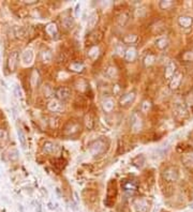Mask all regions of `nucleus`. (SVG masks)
<instances>
[{"mask_svg":"<svg viewBox=\"0 0 193 212\" xmlns=\"http://www.w3.org/2000/svg\"><path fill=\"white\" fill-rule=\"evenodd\" d=\"M18 210H21V212L24 211V208H23V206H22V205H18Z\"/></svg>","mask_w":193,"mask_h":212,"instance_id":"72a5a7b5","label":"nucleus"},{"mask_svg":"<svg viewBox=\"0 0 193 212\" xmlns=\"http://www.w3.org/2000/svg\"><path fill=\"white\" fill-rule=\"evenodd\" d=\"M136 58V49H135L134 47H131L127 49V52H126V55H125V59L128 61V62H131V61H133L134 59Z\"/></svg>","mask_w":193,"mask_h":212,"instance_id":"9d476101","label":"nucleus"},{"mask_svg":"<svg viewBox=\"0 0 193 212\" xmlns=\"http://www.w3.org/2000/svg\"><path fill=\"white\" fill-rule=\"evenodd\" d=\"M48 107L53 112H58V110L61 109V104H59V102H57V101H52L50 104L48 105Z\"/></svg>","mask_w":193,"mask_h":212,"instance_id":"aec40b11","label":"nucleus"},{"mask_svg":"<svg viewBox=\"0 0 193 212\" xmlns=\"http://www.w3.org/2000/svg\"><path fill=\"white\" fill-rule=\"evenodd\" d=\"M56 96L61 102H64V101L69 100V98H70V96H71V91H70V89H68V88L61 87L56 91Z\"/></svg>","mask_w":193,"mask_h":212,"instance_id":"7ed1b4c3","label":"nucleus"},{"mask_svg":"<svg viewBox=\"0 0 193 212\" xmlns=\"http://www.w3.org/2000/svg\"><path fill=\"white\" fill-rule=\"evenodd\" d=\"M155 60H156V57H155L154 55H148V56L145 58V65H152V63L155 62Z\"/></svg>","mask_w":193,"mask_h":212,"instance_id":"4be33fe9","label":"nucleus"},{"mask_svg":"<svg viewBox=\"0 0 193 212\" xmlns=\"http://www.w3.org/2000/svg\"><path fill=\"white\" fill-rule=\"evenodd\" d=\"M134 99H135L134 92H129V93L125 94V96L121 98L120 104H121V106H128L129 104H131V103L134 101Z\"/></svg>","mask_w":193,"mask_h":212,"instance_id":"6e6552de","label":"nucleus"},{"mask_svg":"<svg viewBox=\"0 0 193 212\" xmlns=\"http://www.w3.org/2000/svg\"><path fill=\"white\" fill-rule=\"evenodd\" d=\"M128 15L127 14H125V13H123V15H121L120 16V18H119V24H120V25H126V23H127L128 22Z\"/></svg>","mask_w":193,"mask_h":212,"instance_id":"393cba45","label":"nucleus"},{"mask_svg":"<svg viewBox=\"0 0 193 212\" xmlns=\"http://www.w3.org/2000/svg\"><path fill=\"white\" fill-rule=\"evenodd\" d=\"M42 58H43L44 62H48V61L52 59V54L50 52H43L42 54Z\"/></svg>","mask_w":193,"mask_h":212,"instance_id":"5701e85b","label":"nucleus"},{"mask_svg":"<svg viewBox=\"0 0 193 212\" xmlns=\"http://www.w3.org/2000/svg\"><path fill=\"white\" fill-rule=\"evenodd\" d=\"M163 178L168 182H173L178 179V171L175 167H168L163 171Z\"/></svg>","mask_w":193,"mask_h":212,"instance_id":"f257e3e1","label":"nucleus"},{"mask_svg":"<svg viewBox=\"0 0 193 212\" xmlns=\"http://www.w3.org/2000/svg\"><path fill=\"white\" fill-rule=\"evenodd\" d=\"M142 127H143V123H142L141 117L136 112H134L131 117V129L133 130V132H139L141 131Z\"/></svg>","mask_w":193,"mask_h":212,"instance_id":"f03ea898","label":"nucleus"},{"mask_svg":"<svg viewBox=\"0 0 193 212\" xmlns=\"http://www.w3.org/2000/svg\"><path fill=\"white\" fill-rule=\"evenodd\" d=\"M178 24L183 28H189L193 24V18L191 16H180L178 19Z\"/></svg>","mask_w":193,"mask_h":212,"instance_id":"1a4fd4ad","label":"nucleus"},{"mask_svg":"<svg viewBox=\"0 0 193 212\" xmlns=\"http://www.w3.org/2000/svg\"><path fill=\"white\" fill-rule=\"evenodd\" d=\"M17 65H18V55H17V52H14L13 54H11L10 58H9L10 71H14L17 68Z\"/></svg>","mask_w":193,"mask_h":212,"instance_id":"423d86ee","label":"nucleus"},{"mask_svg":"<svg viewBox=\"0 0 193 212\" xmlns=\"http://www.w3.org/2000/svg\"><path fill=\"white\" fill-rule=\"evenodd\" d=\"M181 81V74L180 73H177L174 76L172 77V80H171V88L172 89H176L179 85H180Z\"/></svg>","mask_w":193,"mask_h":212,"instance_id":"f8f14e48","label":"nucleus"},{"mask_svg":"<svg viewBox=\"0 0 193 212\" xmlns=\"http://www.w3.org/2000/svg\"><path fill=\"white\" fill-rule=\"evenodd\" d=\"M78 9H79V4H77L76 6V15L78 14Z\"/></svg>","mask_w":193,"mask_h":212,"instance_id":"f704fd0d","label":"nucleus"},{"mask_svg":"<svg viewBox=\"0 0 193 212\" xmlns=\"http://www.w3.org/2000/svg\"><path fill=\"white\" fill-rule=\"evenodd\" d=\"M149 108H150V103L148 102V101L143 102V104H142V109H143V112H148Z\"/></svg>","mask_w":193,"mask_h":212,"instance_id":"a878e982","label":"nucleus"},{"mask_svg":"<svg viewBox=\"0 0 193 212\" xmlns=\"http://www.w3.org/2000/svg\"><path fill=\"white\" fill-rule=\"evenodd\" d=\"M98 14L97 13H92L91 15L89 16V18H88V27L91 29V28H94V26L97 25L98 23Z\"/></svg>","mask_w":193,"mask_h":212,"instance_id":"dca6fc26","label":"nucleus"},{"mask_svg":"<svg viewBox=\"0 0 193 212\" xmlns=\"http://www.w3.org/2000/svg\"><path fill=\"white\" fill-rule=\"evenodd\" d=\"M41 190H42V192H43V194H44V195H45V196H47V191H46L45 189H41Z\"/></svg>","mask_w":193,"mask_h":212,"instance_id":"473e14b6","label":"nucleus"},{"mask_svg":"<svg viewBox=\"0 0 193 212\" xmlns=\"http://www.w3.org/2000/svg\"><path fill=\"white\" fill-rule=\"evenodd\" d=\"M4 138V132L0 131V140H2Z\"/></svg>","mask_w":193,"mask_h":212,"instance_id":"2f4dec72","label":"nucleus"},{"mask_svg":"<svg viewBox=\"0 0 193 212\" xmlns=\"http://www.w3.org/2000/svg\"><path fill=\"white\" fill-rule=\"evenodd\" d=\"M17 135H18V140H19V143H21L23 149H26V146H27V143H26V136L21 128L17 129Z\"/></svg>","mask_w":193,"mask_h":212,"instance_id":"2eb2a0df","label":"nucleus"},{"mask_svg":"<svg viewBox=\"0 0 193 212\" xmlns=\"http://www.w3.org/2000/svg\"><path fill=\"white\" fill-rule=\"evenodd\" d=\"M156 45L158 46V47L160 48V49H163V48H165L166 46L168 45V42H167V40H166V39H164V37H162V39L157 40Z\"/></svg>","mask_w":193,"mask_h":212,"instance_id":"6ab92c4d","label":"nucleus"},{"mask_svg":"<svg viewBox=\"0 0 193 212\" xmlns=\"http://www.w3.org/2000/svg\"><path fill=\"white\" fill-rule=\"evenodd\" d=\"M175 69H176V67H175V65L173 62H170L167 65V67H166V70H165V77L166 79H171L173 76L175 75Z\"/></svg>","mask_w":193,"mask_h":212,"instance_id":"9b49d317","label":"nucleus"},{"mask_svg":"<svg viewBox=\"0 0 193 212\" xmlns=\"http://www.w3.org/2000/svg\"><path fill=\"white\" fill-rule=\"evenodd\" d=\"M35 210L37 212H42V207L39 202H35Z\"/></svg>","mask_w":193,"mask_h":212,"instance_id":"bb28decb","label":"nucleus"},{"mask_svg":"<svg viewBox=\"0 0 193 212\" xmlns=\"http://www.w3.org/2000/svg\"><path fill=\"white\" fill-rule=\"evenodd\" d=\"M175 112H176V114L178 115V116H181V117L187 115V109H186V107L181 104V103H177V104L175 105Z\"/></svg>","mask_w":193,"mask_h":212,"instance_id":"4468645a","label":"nucleus"},{"mask_svg":"<svg viewBox=\"0 0 193 212\" xmlns=\"http://www.w3.org/2000/svg\"><path fill=\"white\" fill-rule=\"evenodd\" d=\"M33 60V52L31 49H26L22 55V61L24 65H30Z\"/></svg>","mask_w":193,"mask_h":212,"instance_id":"0eeeda50","label":"nucleus"},{"mask_svg":"<svg viewBox=\"0 0 193 212\" xmlns=\"http://www.w3.org/2000/svg\"><path fill=\"white\" fill-rule=\"evenodd\" d=\"M173 6V2L172 1H161L160 2V8L161 9H168V8H171V6Z\"/></svg>","mask_w":193,"mask_h":212,"instance_id":"b1692460","label":"nucleus"},{"mask_svg":"<svg viewBox=\"0 0 193 212\" xmlns=\"http://www.w3.org/2000/svg\"><path fill=\"white\" fill-rule=\"evenodd\" d=\"M70 206H71V208H72V210H73V211H77V210H78V208H77V205H76V204H74V202H71Z\"/></svg>","mask_w":193,"mask_h":212,"instance_id":"c85d7f7f","label":"nucleus"},{"mask_svg":"<svg viewBox=\"0 0 193 212\" xmlns=\"http://www.w3.org/2000/svg\"><path fill=\"white\" fill-rule=\"evenodd\" d=\"M183 163L186 166L193 168V154H187L183 156Z\"/></svg>","mask_w":193,"mask_h":212,"instance_id":"a211bd4d","label":"nucleus"},{"mask_svg":"<svg viewBox=\"0 0 193 212\" xmlns=\"http://www.w3.org/2000/svg\"><path fill=\"white\" fill-rule=\"evenodd\" d=\"M103 109L105 110L106 112H110L114 109V101L112 99H106L105 101H103Z\"/></svg>","mask_w":193,"mask_h":212,"instance_id":"ddd939ff","label":"nucleus"},{"mask_svg":"<svg viewBox=\"0 0 193 212\" xmlns=\"http://www.w3.org/2000/svg\"><path fill=\"white\" fill-rule=\"evenodd\" d=\"M15 93L17 94V96H22V91L18 86H15Z\"/></svg>","mask_w":193,"mask_h":212,"instance_id":"cd10ccee","label":"nucleus"},{"mask_svg":"<svg viewBox=\"0 0 193 212\" xmlns=\"http://www.w3.org/2000/svg\"><path fill=\"white\" fill-rule=\"evenodd\" d=\"M104 149H105V148H104V143H103V141H101V140L94 141V143L90 146V151H91V153L94 154V155L103 152Z\"/></svg>","mask_w":193,"mask_h":212,"instance_id":"20e7f679","label":"nucleus"},{"mask_svg":"<svg viewBox=\"0 0 193 212\" xmlns=\"http://www.w3.org/2000/svg\"><path fill=\"white\" fill-rule=\"evenodd\" d=\"M47 206H48V209H50V210H54V209H56V208H55L54 206H53V204H52V202H48V205H47Z\"/></svg>","mask_w":193,"mask_h":212,"instance_id":"c756f323","label":"nucleus"},{"mask_svg":"<svg viewBox=\"0 0 193 212\" xmlns=\"http://www.w3.org/2000/svg\"><path fill=\"white\" fill-rule=\"evenodd\" d=\"M2 200H3V202H6V204H10V202H9V199L6 197V196H2Z\"/></svg>","mask_w":193,"mask_h":212,"instance_id":"7c9ffc66","label":"nucleus"},{"mask_svg":"<svg viewBox=\"0 0 193 212\" xmlns=\"http://www.w3.org/2000/svg\"><path fill=\"white\" fill-rule=\"evenodd\" d=\"M62 24L66 28H72V26L74 25V22H73L72 17H66L62 21Z\"/></svg>","mask_w":193,"mask_h":212,"instance_id":"412c9836","label":"nucleus"},{"mask_svg":"<svg viewBox=\"0 0 193 212\" xmlns=\"http://www.w3.org/2000/svg\"><path fill=\"white\" fill-rule=\"evenodd\" d=\"M134 207L137 212H147L148 202L145 199H137L134 202Z\"/></svg>","mask_w":193,"mask_h":212,"instance_id":"39448f33","label":"nucleus"},{"mask_svg":"<svg viewBox=\"0 0 193 212\" xmlns=\"http://www.w3.org/2000/svg\"><path fill=\"white\" fill-rule=\"evenodd\" d=\"M55 149H56V148H55V145L53 143H50V141H46L43 146V150L46 153H54Z\"/></svg>","mask_w":193,"mask_h":212,"instance_id":"f3484780","label":"nucleus"}]
</instances>
